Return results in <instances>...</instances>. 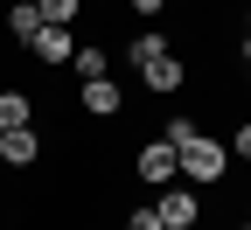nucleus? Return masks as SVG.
Here are the masks:
<instances>
[{
  "label": "nucleus",
  "mask_w": 251,
  "mask_h": 230,
  "mask_svg": "<svg viewBox=\"0 0 251 230\" xmlns=\"http://www.w3.org/2000/svg\"><path fill=\"white\" fill-rule=\"evenodd\" d=\"M175 160H181V181H188V188H216V181H224V168H230V147L209 140V133H196V140L175 147Z\"/></svg>",
  "instance_id": "f257e3e1"
},
{
  "label": "nucleus",
  "mask_w": 251,
  "mask_h": 230,
  "mask_svg": "<svg viewBox=\"0 0 251 230\" xmlns=\"http://www.w3.org/2000/svg\"><path fill=\"white\" fill-rule=\"evenodd\" d=\"M153 216H161L168 230H196V223H202V195L188 188V181H175V188L153 195Z\"/></svg>",
  "instance_id": "f03ea898"
},
{
  "label": "nucleus",
  "mask_w": 251,
  "mask_h": 230,
  "mask_svg": "<svg viewBox=\"0 0 251 230\" xmlns=\"http://www.w3.org/2000/svg\"><path fill=\"white\" fill-rule=\"evenodd\" d=\"M133 175H140L153 195H161V188H175V181H181V160H175V147H168V140H147V147H140V160H133Z\"/></svg>",
  "instance_id": "7ed1b4c3"
},
{
  "label": "nucleus",
  "mask_w": 251,
  "mask_h": 230,
  "mask_svg": "<svg viewBox=\"0 0 251 230\" xmlns=\"http://www.w3.org/2000/svg\"><path fill=\"white\" fill-rule=\"evenodd\" d=\"M77 105L91 119H119L126 112V91H119V77H91V84H77Z\"/></svg>",
  "instance_id": "20e7f679"
},
{
  "label": "nucleus",
  "mask_w": 251,
  "mask_h": 230,
  "mask_svg": "<svg viewBox=\"0 0 251 230\" xmlns=\"http://www.w3.org/2000/svg\"><path fill=\"white\" fill-rule=\"evenodd\" d=\"M140 84H147V91H161V98H175V91L188 84V70H181V56L168 49V56H153V63H140Z\"/></svg>",
  "instance_id": "39448f33"
},
{
  "label": "nucleus",
  "mask_w": 251,
  "mask_h": 230,
  "mask_svg": "<svg viewBox=\"0 0 251 230\" xmlns=\"http://www.w3.org/2000/svg\"><path fill=\"white\" fill-rule=\"evenodd\" d=\"M28 56H35V63H70L77 56V35H70V28H35Z\"/></svg>",
  "instance_id": "423d86ee"
},
{
  "label": "nucleus",
  "mask_w": 251,
  "mask_h": 230,
  "mask_svg": "<svg viewBox=\"0 0 251 230\" xmlns=\"http://www.w3.org/2000/svg\"><path fill=\"white\" fill-rule=\"evenodd\" d=\"M21 126H35V98H28L21 84L0 91V133H21Z\"/></svg>",
  "instance_id": "0eeeda50"
},
{
  "label": "nucleus",
  "mask_w": 251,
  "mask_h": 230,
  "mask_svg": "<svg viewBox=\"0 0 251 230\" xmlns=\"http://www.w3.org/2000/svg\"><path fill=\"white\" fill-rule=\"evenodd\" d=\"M0 160H7V168H35V160H42L35 126H21V133H0Z\"/></svg>",
  "instance_id": "6e6552de"
},
{
  "label": "nucleus",
  "mask_w": 251,
  "mask_h": 230,
  "mask_svg": "<svg viewBox=\"0 0 251 230\" xmlns=\"http://www.w3.org/2000/svg\"><path fill=\"white\" fill-rule=\"evenodd\" d=\"M35 28H42V14H35V0H14V7H7V35L28 49V42H35Z\"/></svg>",
  "instance_id": "1a4fd4ad"
},
{
  "label": "nucleus",
  "mask_w": 251,
  "mask_h": 230,
  "mask_svg": "<svg viewBox=\"0 0 251 230\" xmlns=\"http://www.w3.org/2000/svg\"><path fill=\"white\" fill-rule=\"evenodd\" d=\"M70 70H77V84H91V77H112V63H105V49H98V42H77Z\"/></svg>",
  "instance_id": "9d476101"
},
{
  "label": "nucleus",
  "mask_w": 251,
  "mask_h": 230,
  "mask_svg": "<svg viewBox=\"0 0 251 230\" xmlns=\"http://www.w3.org/2000/svg\"><path fill=\"white\" fill-rule=\"evenodd\" d=\"M35 14H42V28H70L84 14V0H35Z\"/></svg>",
  "instance_id": "9b49d317"
},
{
  "label": "nucleus",
  "mask_w": 251,
  "mask_h": 230,
  "mask_svg": "<svg viewBox=\"0 0 251 230\" xmlns=\"http://www.w3.org/2000/svg\"><path fill=\"white\" fill-rule=\"evenodd\" d=\"M153 56H168V35H161V28H147V35H133V49H126V63L140 70V63H153Z\"/></svg>",
  "instance_id": "f8f14e48"
},
{
  "label": "nucleus",
  "mask_w": 251,
  "mask_h": 230,
  "mask_svg": "<svg viewBox=\"0 0 251 230\" xmlns=\"http://www.w3.org/2000/svg\"><path fill=\"white\" fill-rule=\"evenodd\" d=\"M196 133H202V126H196V119H188V112H181V119H168V126H161V140H168V147H181V140H196Z\"/></svg>",
  "instance_id": "ddd939ff"
},
{
  "label": "nucleus",
  "mask_w": 251,
  "mask_h": 230,
  "mask_svg": "<svg viewBox=\"0 0 251 230\" xmlns=\"http://www.w3.org/2000/svg\"><path fill=\"white\" fill-rule=\"evenodd\" d=\"M126 230H168V223L153 216V209H133V216H126Z\"/></svg>",
  "instance_id": "4468645a"
},
{
  "label": "nucleus",
  "mask_w": 251,
  "mask_h": 230,
  "mask_svg": "<svg viewBox=\"0 0 251 230\" xmlns=\"http://www.w3.org/2000/svg\"><path fill=\"white\" fill-rule=\"evenodd\" d=\"M230 153H237V160H251V119L237 126V133H230Z\"/></svg>",
  "instance_id": "2eb2a0df"
},
{
  "label": "nucleus",
  "mask_w": 251,
  "mask_h": 230,
  "mask_svg": "<svg viewBox=\"0 0 251 230\" xmlns=\"http://www.w3.org/2000/svg\"><path fill=\"white\" fill-rule=\"evenodd\" d=\"M161 7H168V0H133V14H140V21H153Z\"/></svg>",
  "instance_id": "dca6fc26"
},
{
  "label": "nucleus",
  "mask_w": 251,
  "mask_h": 230,
  "mask_svg": "<svg viewBox=\"0 0 251 230\" xmlns=\"http://www.w3.org/2000/svg\"><path fill=\"white\" fill-rule=\"evenodd\" d=\"M244 35H251V7H244Z\"/></svg>",
  "instance_id": "f3484780"
},
{
  "label": "nucleus",
  "mask_w": 251,
  "mask_h": 230,
  "mask_svg": "<svg viewBox=\"0 0 251 230\" xmlns=\"http://www.w3.org/2000/svg\"><path fill=\"white\" fill-rule=\"evenodd\" d=\"M244 84H251V63H244Z\"/></svg>",
  "instance_id": "a211bd4d"
},
{
  "label": "nucleus",
  "mask_w": 251,
  "mask_h": 230,
  "mask_svg": "<svg viewBox=\"0 0 251 230\" xmlns=\"http://www.w3.org/2000/svg\"><path fill=\"white\" fill-rule=\"evenodd\" d=\"M244 223H251V203H244Z\"/></svg>",
  "instance_id": "6ab92c4d"
}]
</instances>
